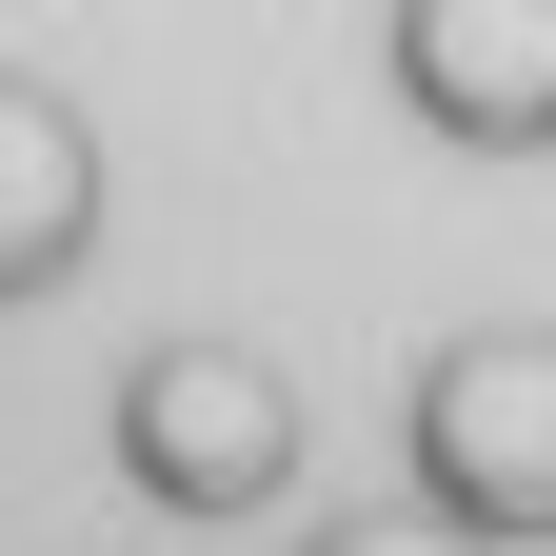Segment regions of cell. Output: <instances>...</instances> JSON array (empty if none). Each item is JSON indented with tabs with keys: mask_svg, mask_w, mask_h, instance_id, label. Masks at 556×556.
Listing matches in <instances>:
<instances>
[{
	"mask_svg": "<svg viewBox=\"0 0 556 556\" xmlns=\"http://www.w3.org/2000/svg\"><path fill=\"white\" fill-rule=\"evenodd\" d=\"M378 80L438 160H556V0H378Z\"/></svg>",
	"mask_w": 556,
	"mask_h": 556,
	"instance_id": "obj_1",
	"label": "cell"
}]
</instances>
